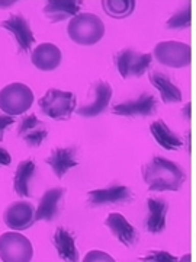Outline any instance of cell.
<instances>
[{
    "label": "cell",
    "mask_w": 196,
    "mask_h": 262,
    "mask_svg": "<svg viewBox=\"0 0 196 262\" xmlns=\"http://www.w3.org/2000/svg\"><path fill=\"white\" fill-rule=\"evenodd\" d=\"M142 178L151 191H179L186 175L176 162L154 156L142 166Z\"/></svg>",
    "instance_id": "6da1fadb"
},
{
    "label": "cell",
    "mask_w": 196,
    "mask_h": 262,
    "mask_svg": "<svg viewBox=\"0 0 196 262\" xmlns=\"http://www.w3.org/2000/svg\"><path fill=\"white\" fill-rule=\"evenodd\" d=\"M68 37L80 46H93L105 35L103 20L93 13H80L68 22Z\"/></svg>",
    "instance_id": "7a4b0ae2"
},
{
    "label": "cell",
    "mask_w": 196,
    "mask_h": 262,
    "mask_svg": "<svg viewBox=\"0 0 196 262\" xmlns=\"http://www.w3.org/2000/svg\"><path fill=\"white\" fill-rule=\"evenodd\" d=\"M39 108L47 117L58 121L70 120L76 111V95L60 89H50L39 101Z\"/></svg>",
    "instance_id": "3957f363"
},
{
    "label": "cell",
    "mask_w": 196,
    "mask_h": 262,
    "mask_svg": "<svg viewBox=\"0 0 196 262\" xmlns=\"http://www.w3.org/2000/svg\"><path fill=\"white\" fill-rule=\"evenodd\" d=\"M34 103V94L27 84L10 83L2 89L0 106L8 115H20L27 113Z\"/></svg>",
    "instance_id": "277c9868"
},
{
    "label": "cell",
    "mask_w": 196,
    "mask_h": 262,
    "mask_svg": "<svg viewBox=\"0 0 196 262\" xmlns=\"http://www.w3.org/2000/svg\"><path fill=\"white\" fill-rule=\"evenodd\" d=\"M0 255L3 262H29L34 256V248L23 234L8 232L0 237Z\"/></svg>",
    "instance_id": "5b68a950"
},
{
    "label": "cell",
    "mask_w": 196,
    "mask_h": 262,
    "mask_svg": "<svg viewBox=\"0 0 196 262\" xmlns=\"http://www.w3.org/2000/svg\"><path fill=\"white\" fill-rule=\"evenodd\" d=\"M154 57L161 64L173 69H182L190 64L192 48L179 41H163L154 47Z\"/></svg>",
    "instance_id": "8992f818"
},
{
    "label": "cell",
    "mask_w": 196,
    "mask_h": 262,
    "mask_svg": "<svg viewBox=\"0 0 196 262\" xmlns=\"http://www.w3.org/2000/svg\"><path fill=\"white\" fill-rule=\"evenodd\" d=\"M115 61H116V67L124 79L132 77V76L140 77L147 72V69L153 61V56L137 53L134 50H122L116 54Z\"/></svg>",
    "instance_id": "52a82bcc"
},
{
    "label": "cell",
    "mask_w": 196,
    "mask_h": 262,
    "mask_svg": "<svg viewBox=\"0 0 196 262\" xmlns=\"http://www.w3.org/2000/svg\"><path fill=\"white\" fill-rule=\"evenodd\" d=\"M3 220L13 230H27L35 223V210L28 201H18L6 208Z\"/></svg>",
    "instance_id": "ba28073f"
},
{
    "label": "cell",
    "mask_w": 196,
    "mask_h": 262,
    "mask_svg": "<svg viewBox=\"0 0 196 262\" xmlns=\"http://www.w3.org/2000/svg\"><path fill=\"white\" fill-rule=\"evenodd\" d=\"M92 91H93V101L76 110V113L84 118H93L102 114L108 108L112 98V88L108 82H102V80L93 83Z\"/></svg>",
    "instance_id": "9c48e42d"
},
{
    "label": "cell",
    "mask_w": 196,
    "mask_h": 262,
    "mask_svg": "<svg viewBox=\"0 0 196 262\" xmlns=\"http://www.w3.org/2000/svg\"><path fill=\"white\" fill-rule=\"evenodd\" d=\"M157 110V99L151 94H142L134 101L115 105L112 113L122 117H147L153 115Z\"/></svg>",
    "instance_id": "30bf717a"
},
{
    "label": "cell",
    "mask_w": 196,
    "mask_h": 262,
    "mask_svg": "<svg viewBox=\"0 0 196 262\" xmlns=\"http://www.w3.org/2000/svg\"><path fill=\"white\" fill-rule=\"evenodd\" d=\"M2 27L10 31L15 35L20 51L28 53L31 47H32V44H34V41H35V37H34V34L31 31V27H29L27 19L23 18L22 15H12L9 19L2 22Z\"/></svg>",
    "instance_id": "8fae6325"
},
{
    "label": "cell",
    "mask_w": 196,
    "mask_h": 262,
    "mask_svg": "<svg viewBox=\"0 0 196 262\" xmlns=\"http://www.w3.org/2000/svg\"><path fill=\"white\" fill-rule=\"evenodd\" d=\"M18 136L28 143L29 147H38L47 139V125L39 121L35 114H31L27 115L19 124Z\"/></svg>",
    "instance_id": "7c38bea8"
},
{
    "label": "cell",
    "mask_w": 196,
    "mask_h": 262,
    "mask_svg": "<svg viewBox=\"0 0 196 262\" xmlns=\"http://www.w3.org/2000/svg\"><path fill=\"white\" fill-rule=\"evenodd\" d=\"M105 225L111 229L113 236L125 246L131 248L138 242V232L122 214H118V213L109 214L105 220Z\"/></svg>",
    "instance_id": "4fadbf2b"
},
{
    "label": "cell",
    "mask_w": 196,
    "mask_h": 262,
    "mask_svg": "<svg viewBox=\"0 0 196 262\" xmlns=\"http://www.w3.org/2000/svg\"><path fill=\"white\" fill-rule=\"evenodd\" d=\"M32 64L42 72H53L61 63V51L60 48L51 44V42H44L39 44L31 54Z\"/></svg>",
    "instance_id": "5bb4252c"
},
{
    "label": "cell",
    "mask_w": 196,
    "mask_h": 262,
    "mask_svg": "<svg viewBox=\"0 0 196 262\" xmlns=\"http://www.w3.org/2000/svg\"><path fill=\"white\" fill-rule=\"evenodd\" d=\"M132 198V192L128 187L118 185V187L105 188V189H93L87 192V200L90 206H105V204H115L124 203Z\"/></svg>",
    "instance_id": "9a60e30c"
},
{
    "label": "cell",
    "mask_w": 196,
    "mask_h": 262,
    "mask_svg": "<svg viewBox=\"0 0 196 262\" xmlns=\"http://www.w3.org/2000/svg\"><path fill=\"white\" fill-rule=\"evenodd\" d=\"M64 195L63 188H53L45 191V194L41 196L39 204L35 210V223L39 220L51 222L58 214V206L61 203V198Z\"/></svg>",
    "instance_id": "2e32d148"
},
{
    "label": "cell",
    "mask_w": 196,
    "mask_h": 262,
    "mask_svg": "<svg viewBox=\"0 0 196 262\" xmlns=\"http://www.w3.org/2000/svg\"><path fill=\"white\" fill-rule=\"evenodd\" d=\"M149 214L145 219V229L153 234H159L166 229V215H167V203L161 198H149L147 200Z\"/></svg>",
    "instance_id": "e0dca14e"
},
{
    "label": "cell",
    "mask_w": 196,
    "mask_h": 262,
    "mask_svg": "<svg viewBox=\"0 0 196 262\" xmlns=\"http://www.w3.org/2000/svg\"><path fill=\"white\" fill-rule=\"evenodd\" d=\"M45 162L54 170L57 178L61 179L70 169L76 168L79 165L76 160V147L54 149L45 159Z\"/></svg>",
    "instance_id": "ac0fdd59"
},
{
    "label": "cell",
    "mask_w": 196,
    "mask_h": 262,
    "mask_svg": "<svg viewBox=\"0 0 196 262\" xmlns=\"http://www.w3.org/2000/svg\"><path fill=\"white\" fill-rule=\"evenodd\" d=\"M82 8V2L79 0H64V2H57L51 0L48 2L44 8V13L51 22H61L70 16H77Z\"/></svg>",
    "instance_id": "d6986e66"
},
{
    "label": "cell",
    "mask_w": 196,
    "mask_h": 262,
    "mask_svg": "<svg viewBox=\"0 0 196 262\" xmlns=\"http://www.w3.org/2000/svg\"><path fill=\"white\" fill-rule=\"evenodd\" d=\"M150 82L154 84V88L160 92L163 102L175 103L182 101V92H180V89H179L176 84L172 83V80L168 79L167 75L154 70V72L150 73Z\"/></svg>",
    "instance_id": "ffe728a7"
},
{
    "label": "cell",
    "mask_w": 196,
    "mask_h": 262,
    "mask_svg": "<svg viewBox=\"0 0 196 262\" xmlns=\"http://www.w3.org/2000/svg\"><path fill=\"white\" fill-rule=\"evenodd\" d=\"M53 242H54L58 256L63 261H79V252L76 249L75 237L71 236L70 232H67L63 227H58L53 236Z\"/></svg>",
    "instance_id": "44dd1931"
},
{
    "label": "cell",
    "mask_w": 196,
    "mask_h": 262,
    "mask_svg": "<svg viewBox=\"0 0 196 262\" xmlns=\"http://www.w3.org/2000/svg\"><path fill=\"white\" fill-rule=\"evenodd\" d=\"M150 131H151L153 137L156 139V141L163 149L178 150L183 146V141L180 140L178 136L168 128L167 124L163 120H156L154 122H151Z\"/></svg>",
    "instance_id": "7402d4cb"
},
{
    "label": "cell",
    "mask_w": 196,
    "mask_h": 262,
    "mask_svg": "<svg viewBox=\"0 0 196 262\" xmlns=\"http://www.w3.org/2000/svg\"><path fill=\"white\" fill-rule=\"evenodd\" d=\"M35 162L32 160H23L20 162L15 172V181H13V188L19 196H31L29 191V182L34 178L35 173Z\"/></svg>",
    "instance_id": "603a6c76"
},
{
    "label": "cell",
    "mask_w": 196,
    "mask_h": 262,
    "mask_svg": "<svg viewBox=\"0 0 196 262\" xmlns=\"http://www.w3.org/2000/svg\"><path fill=\"white\" fill-rule=\"evenodd\" d=\"M102 8L111 18L122 19L130 16L134 12L135 2L134 0H105L102 2Z\"/></svg>",
    "instance_id": "cb8c5ba5"
},
{
    "label": "cell",
    "mask_w": 196,
    "mask_h": 262,
    "mask_svg": "<svg viewBox=\"0 0 196 262\" xmlns=\"http://www.w3.org/2000/svg\"><path fill=\"white\" fill-rule=\"evenodd\" d=\"M190 22H192V10H190V5L187 3L186 8H183L180 12L168 19L167 27L170 29H185L189 28Z\"/></svg>",
    "instance_id": "d4e9b609"
},
{
    "label": "cell",
    "mask_w": 196,
    "mask_h": 262,
    "mask_svg": "<svg viewBox=\"0 0 196 262\" xmlns=\"http://www.w3.org/2000/svg\"><path fill=\"white\" fill-rule=\"evenodd\" d=\"M141 261H150V262H175L178 261L176 256L170 255L167 252H150L147 256L141 258Z\"/></svg>",
    "instance_id": "484cf974"
},
{
    "label": "cell",
    "mask_w": 196,
    "mask_h": 262,
    "mask_svg": "<svg viewBox=\"0 0 196 262\" xmlns=\"http://www.w3.org/2000/svg\"><path fill=\"white\" fill-rule=\"evenodd\" d=\"M84 262H96V261H105V262H113V259L111 255H108V253L101 252V251H92V252H89L86 256H84Z\"/></svg>",
    "instance_id": "4316f807"
},
{
    "label": "cell",
    "mask_w": 196,
    "mask_h": 262,
    "mask_svg": "<svg viewBox=\"0 0 196 262\" xmlns=\"http://www.w3.org/2000/svg\"><path fill=\"white\" fill-rule=\"evenodd\" d=\"M13 122H15V120H13V117H12V115H9V117L2 115V117H0V124H2V127H0V139H3V133L6 131L8 125L13 124Z\"/></svg>",
    "instance_id": "83f0119b"
},
{
    "label": "cell",
    "mask_w": 196,
    "mask_h": 262,
    "mask_svg": "<svg viewBox=\"0 0 196 262\" xmlns=\"http://www.w3.org/2000/svg\"><path fill=\"white\" fill-rule=\"evenodd\" d=\"M0 151H2V165H9L10 160H12V159L9 158L8 151L3 149V147H2V150H0Z\"/></svg>",
    "instance_id": "f1b7e54d"
}]
</instances>
